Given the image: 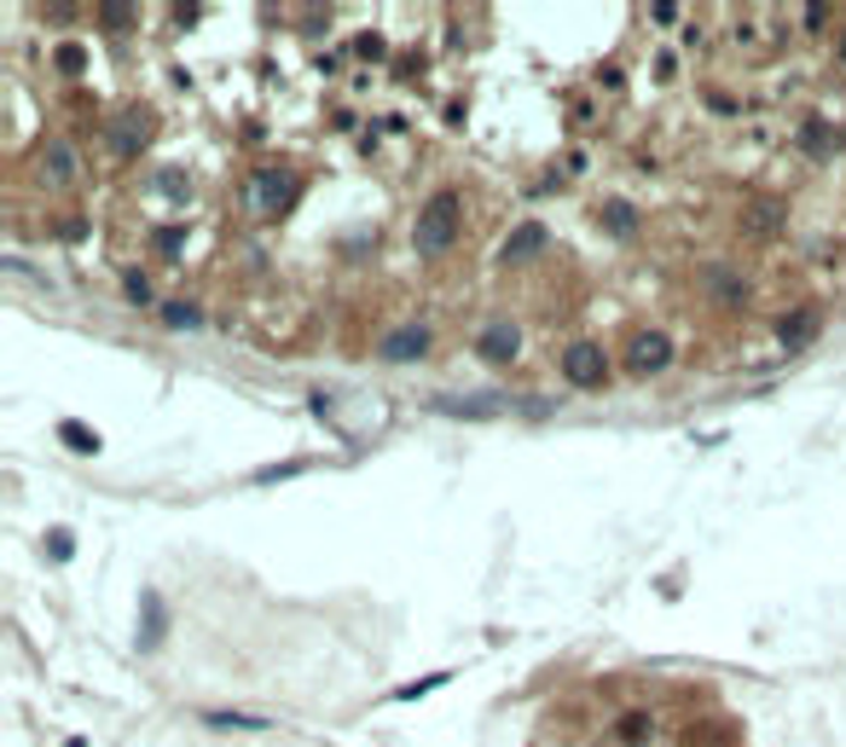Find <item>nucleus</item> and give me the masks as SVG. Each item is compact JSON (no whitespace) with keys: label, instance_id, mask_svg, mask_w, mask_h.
<instances>
[{"label":"nucleus","instance_id":"obj_9","mask_svg":"<svg viewBox=\"0 0 846 747\" xmlns=\"http://www.w3.org/2000/svg\"><path fill=\"white\" fill-rule=\"evenodd\" d=\"M539 244H546V227H534V220H528V227H516V232H511L505 255H511V261H528V255H534Z\"/></svg>","mask_w":846,"mask_h":747},{"label":"nucleus","instance_id":"obj_4","mask_svg":"<svg viewBox=\"0 0 846 747\" xmlns=\"http://www.w3.org/2000/svg\"><path fill=\"white\" fill-rule=\"evenodd\" d=\"M35 174H42L53 192H65L70 180H76V151H70V146H58V139H53V146H42V151H35Z\"/></svg>","mask_w":846,"mask_h":747},{"label":"nucleus","instance_id":"obj_14","mask_svg":"<svg viewBox=\"0 0 846 747\" xmlns=\"http://www.w3.org/2000/svg\"><path fill=\"white\" fill-rule=\"evenodd\" d=\"M128 296H134V301H151V285H146L139 273H128Z\"/></svg>","mask_w":846,"mask_h":747},{"label":"nucleus","instance_id":"obj_8","mask_svg":"<svg viewBox=\"0 0 846 747\" xmlns=\"http://www.w3.org/2000/svg\"><path fill=\"white\" fill-rule=\"evenodd\" d=\"M377 354L395 359V366H400V359H418V354H430V331H423V325H418V331H395Z\"/></svg>","mask_w":846,"mask_h":747},{"label":"nucleus","instance_id":"obj_2","mask_svg":"<svg viewBox=\"0 0 846 747\" xmlns=\"http://www.w3.org/2000/svg\"><path fill=\"white\" fill-rule=\"evenodd\" d=\"M244 204H250V215H285V209L296 204V174L278 169V163L255 169V174L244 180Z\"/></svg>","mask_w":846,"mask_h":747},{"label":"nucleus","instance_id":"obj_10","mask_svg":"<svg viewBox=\"0 0 846 747\" xmlns=\"http://www.w3.org/2000/svg\"><path fill=\"white\" fill-rule=\"evenodd\" d=\"M481 354H488V359H511L516 354V325H488V336H481Z\"/></svg>","mask_w":846,"mask_h":747},{"label":"nucleus","instance_id":"obj_1","mask_svg":"<svg viewBox=\"0 0 846 747\" xmlns=\"http://www.w3.org/2000/svg\"><path fill=\"white\" fill-rule=\"evenodd\" d=\"M412 244H418L423 255H447V250L458 244V192H435L430 204L418 209Z\"/></svg>","mask_w":846,"mask_h":747},{"label":"nucleus","instance_id":"obj_6","mask_svg":"<svg viewBox=\"0 0 846 747\" xmlns=\"http://www.w3.org/2000/svg\"><path fill=\"white\" fill-rule=\"evenodd\" d=\"M146 134H151L146 116H139V111H123V116L111 123V157H134L139 146H146Z\"/></svg>","mask_w":846,"mask_h":747},{"label":"nucleus","instance_id":"obj_16","mask_svg":"<svg viewBox=\"0 0 846 747\" xmlns=\"http://www.w3.org/2000/svg\"><path fill=\"white\" fill-rule=\"evenodd\" d=\"M841 53H846V42H841Z\"/></svg>","mask_w":846,"mask_h":747},{"label":"nucleus","instance_id":"obj_7","mask_svg":"<svg viewBox=\"0 0 846 747\" xmlns=\"http://www.w3.org/2000/svg\"><path fill=\"white\" fill-rule=\"evenodd\" d=\"M777 336H782V348H805V342L818 336V313H812V308H794V313H782Z\"/></svg>","mask_w":846,"mask_h":747},{"label":"nucleus","instance_id":"obj_3","mask_svg":"<svg viewBox=\"0 0 846 747\" xmlns=\"http://www.w3.org/2000/svg\"><path fill=\"white\" fill-rule=\"evenodd\" d=\"M562 377H569V389H603V382H609L603 342H569V348H562Z\"/></svg>","mask_w":846,"mask_h":747},{"label":"nucleus","instance_id":"obj_11","mask_svg":"<svg viewBox=\"0 0 846 747\" xmlns=\"http://www.w3.org/2000/svg\"><path fill=\"white\" fill-rule=\"evenodd\" d=\"M441 412H458V417H488V412H499V400H441Z\"/></svg>","mask_w":846,"mask_h":747},{"label":"nucleus","instance_id":"obj_15","mask_svg":"<svg viewBox=\"0 0 846 747\" xmlns=\"http://www.w3.org/2000/svg\"><path fill=\"white\" fill-rule=\"evenodd\" d=\"M650 18H655V24H678V7H673V0H661V7H655Z\"/></svg>","mask_w":846,"mask_h":747},{"label":"nucleus","instance_id":"obj_12","mask_svg":"<svg viewBox=\"0 0 846 747\" xmlns=\"http://www.w3.org/2000/svg\"><path fill=\"white\" fill-rule=\"evenodd\" d=\"M65 440H70L76 452H93V447H99V435H88L82 423H65Z\"/></svg>","mask_w":846,"mask_h":747},{"label":"nucleus","instance_id":"obj_13","mask_svg":"<svg viewBox=\"0 0 846 747\" xmlns=\"http://www.w3.org/2000/svg\"><path fill=\"white\" fill-rule=\"evenodd\" d=\"M163 319H169V325H197V308H180V301H174V308H163Z\"/></svg>","mask_w":846,"mask_h":747},{"label":"nucleus","instance_id":"obj_5","mask_svg":"<svg viewBox=\"0 0 846 747\" xmlns=\"http://www.w3.org/2000/svg\"><path fill=\"white\" fill-rule=\"evenodd\" d=\"M667 359H673V342L661 336V331H650V336H638V342H632L627 366H632L638 377H650V371H661V366H667Z\"/></svg>","mask_w":846,"mask_h":747}]
</instances>
